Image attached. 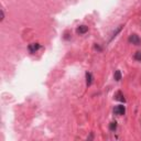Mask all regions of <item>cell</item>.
<instances>
[{
  "instance_id": "cell-1",
  "label": "cell",
  "mask_w": 141,
  "mask_h": 141,
  "mask_svg": "<svg viewBox=\"0 0 141 141\" xmlns=\"http://www.w3.org/2000/svg\"><path fill=\"white\" fill-rule=\"evenodd\" d=\"M129 42H131L132 44H136V45H139L140 44V39L137 34H131L129 37Z\"/></svg>"
},
{
  "instance_id": "cell-2",
  "label": "cell",
  "mask_w": 141,
  "mask_h": 141,
  "mask_svg": "<svg viewBox=\"0 0 141 141\" xmlns=\"http://www.w3.org/2000/svg\"><path fill=\"white\" fill-rule=\"evenodd\" d=\"M125 111H126V109H125V106H121V105H120V106L115 107V109H114V112H115L116 115H119V116L124 115Z\"/></svg>"
},
{
  "instance_id": "cell-3",
  "label": "cell",
  "mask_w": 141,
  "mask_h": 141,
  "mask_svg": "<svg viewBox=\"0 0 141 141\" xmlns=\"http://www.w3.org/2000/svg\"><path fill=\"white\" fill-rule=\"evenodd\" d=\"M87 31H88V26H78V29H77V33H79V34H84Z\"/></svg>"
},
{
  "instance_id": "cell-4",
  "label": "cell",
  "mask_w": 141,
  "mask_h": 141,
  "mask_svg": "<svg viewBox=\"0 0 141 141\" xmlns=\"http://www.w3.org/2000/svg\"><path fill=\"white\" fill-rule=\"evenodd\" d=\"M86 79H87V86H90L93 82V76L90 73H87L86 74Z\"/></svg>"
},
{
  "instance_id": "cell-5",
  "label": "cell",
  "mask_w": 141,
  "mask_h": 141,
  "mask_svg": "<svg viewBox=\"0 0 141 141\" xmlns=\"http://www.w3.org/2000/svg\"><path fill=\"white\" fill-rule=\"evenodd\" d=\"M114 77H115L116 81H120V79H121V73H120V71H116L115 74H114Z\"/></svg>"
},
{
  "instance_id": "cell-6",
  "label": "cell",
  "mask_w": 141,
  "mask_h": 141,
  "mask_svg": "<svg viewBox=\"0 0 141 141\" xmlns=\"http://www.w3.org/2000/svg\"><path fill=\"white\" fill-rule=\"evenodd\" d=\"M116 128H117V125H116V122H111L109 126V129L111 130V131H114V130H116Z\"/></svg>"
},
{
  "instance_id": "cell-7",
  "label": "cell",
  "mask_w": 141,
  "mask_h": 141,
  "mask_svg": "<svg viewBox=\"0 0 141 141\" xmlns=\"http://www.w3.org/2000/svg\"><path fill=\"white\" fill-rule=\"evenodd\" d=\"M135 58L138 61H141V52H137L135 54Z\"/></svg>"
},
{
  "instance_id": "cell-8",
  "label": "cell",
  "mask_w": 141,
  "mask_h": 141,
  "mask_svg": "<svg viewBox=\"0 0 141 141\" xmlns=\"http://www.w3.org/2000/svg\"><path fill=\"white\" fill-rule=\"evenodd\" d=\"M0 15H1V18H0V20L2 21L3 19H5V13H3V10H1V11H0Z\"/></svg>"
}]
</instances>
